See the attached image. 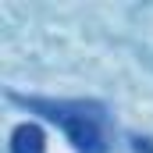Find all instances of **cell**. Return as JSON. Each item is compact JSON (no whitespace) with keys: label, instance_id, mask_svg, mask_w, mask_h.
<instances>
[{"label":"cell","instance_id":"6da1fadb","mask_svg":"<svg viewBox=\"0 0 153 153\" xmlns=\"http://www.w3.org/2000/svg\"><path fill=\"white\" fill-rule=\"evenodd\" d=\"M32 111H43L50 121L64 128L78 153H107L103 143V114L93 103H53V100H25Z\"/></svg>","mask_w":153,"mask_h":153},{"label":"cell","instance_id":"7a4b0ae2","mask_svg":"<svg viewBox=\"0 0 153 153\" xmlns=\"http://www.w3.org/2000/svg\"><path fill=\"white\" fill-rule=\"evenodd\" d=\"M43 132L36 125H18L11 135V153H43Z\"/></svg>","mask_w":153,"mask_h":153}]
</instances>
